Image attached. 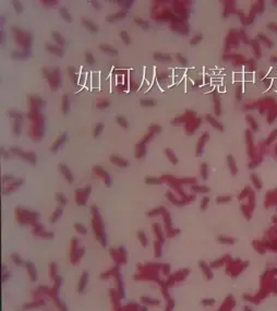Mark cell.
<instances>
[{
    "instance_id": "6da1fadb",
    "label": "cell",
    "mask_w": 277,
    "mask_h": 311,
    "mask_svg": "<svg viewBox=\"0 0 277 311\" xmlns=\"http://www.w3.org/2000/svg\"><path fill=\"white\" fill-rule=\"evenodd\" d=\"M13 32H14V38L17 40V42L22 45L24 48H29L31 46V42H32V36L29 33H24L22 31H20L19 29H14L13 27Z\"/></svg>"
},
{
    "instance_id": "7a4b0ae2",
    "label": "cell",
    "mask_w": 277,
    "mask_h": 311,
    "mask_svg": "<svg viewBox=\"0 0 277 311\" xmlns=\"http://www.w3.org/2000/svg\"><path fill=\"white\" fill-rule=\"evenodd\" d=\"M45 49H46L48 52H52V54L56 55V56H59V57H62V56H64V50H62L59 46H56V45H52V44L47 43L46 45H45Z\"/></svg>"
},
{
    "instance_id": "3957f363",
    "label": "cell",
    "mask_w": 277,
    "mask_h": 311,
    "mask_svg": "<svg viewBox=\"0 0 277 311\" xmlns=\"http://www.w3.org/2000/svg\"><path fill=\"white\" fill-rule=\"evenodd\" d=\"M99 49L103 52H105V54L109 55V56H114V57L118 56V50L116 48H114L112 46L107 45V44H100L99 45Z\"/></svg>"
},
{
    "instance_id": "277c9868",
    "label": "cell",
    "mask_w": 277,
    "mask_h": 311,
    "mask_svg": "<svg viewBox=\"0 0 277 311\" xmlns=\"http://www.w3.org/2000/svg\"><path fill=\"white\" fill-rule=\"evenodd\" d=\"M109 161L111 162V163H114L115 165H117V166H119V167H127L128 165H129V162H128L127 160L120 157V156H116V155L110 156Z\"/></svg>"
},
{
    "instance_id": "5b68a950",
    "label": "cell",
    "mask_w": 277,
    "mask_h": 311,
    "mask_svg": "<svg viewBox=\"0 0 277 311\" xmlns=\"http://www.w3.org/2000/svg\"><path fill=\"white\" fill-rule=\"evenodd\" d=\"M127 15V12L126 11H119L115 13V14H109L106 17V21L107 22H115V21H118V20H121L123 17Z\"/></svg>"
},
{
    "instance_id": "8992f818",
    "label": "cell",
    "mask_w": 277,
    "mask_h": 311,
    "mask_svg": "<svg viewBox=\"0 0 277 311\" xmlns=\"http://www.w3.org/2000/svg\"><path fill=\"white\" fill-rule=\"evenodd\" d=\"M82 24H83L91 33H97L98 32L97 25L94 23V22H92V21L87 20V19H82Z\"/></svg>"
},
{
    "instance_id": "52a82bcc",
    "label": "cell",
    "mask_w": 277,
    "mask_h": 311,
    "mask_svg": "<svg viewBox=\"0 0 277 311\" xmlns=\"http://www.w3.org/2000/svg\"><path fill=\"white\" fill-rule=\"evenodd\" d=\"M59 168H60L61 173L64 174V178L67 179V180L69 181L70 184H71V182H73L74 178H73V176H72V174H71V172H70L69 168L67 167L66 165H64V164H60V165H59Z\"/></svg>"
},
{
    "instance_id": "ba28073f",
    "label": "cell",
    "mask_w": 277,
    "mask_h": 311,
    "mask_svg": "<svg viewBox=\"0 0 277 311\" xmlns=\"http://www.w3.org/2000/svg\"><path fill=\"white\" fill-rule=\"evenodd\" d=\"M66 138H67V135H66V134L64 133V134H62L61 137H59V138H58L57 140L55 141V143L52 144V146L50 147V151H52V153H56V152H57V151L59 150V147L61 146V144H62V143L64 142V141H66Z\"/></svg>"
},
{
    "instance_id": "9c48e42d",
    "label": "cell",
    "mask_w": 277,
    "mask_h": 311,
    "mask_svg": "<svg viewBox=\"0 0 277 311\" xmlns=\"http://www.w3.org/2000/svg\"><path fill=\"white\" fill-rule=\"evenodd\" d=\"M207 140H208V133H204L202 137H201V139L199 140V142H197V151H196V154H197V155L202 153L203 146H204V144H205V142H206Z\"/></svg>"
},
{
    "instance_id": "30bf717a",
    "label": "cell",
    "mask_w": 277,
    "mask_h": 311,
    "mask_svg": "<svg viewBox=\"0 0 277 311\" xmlns=\"http://www.w3.org/2000/svg\"><path fill=\"white\" fill-rule=\"evenodd\" d=\"M59 13H60L61 17L64 19L66 22H69V23H71V22H72V17H71V14L69 13V11H68V9H67V8H64V7L60 8Z\"/></svg>"
},
{
    "instance_id": "8fae6325",
    "label": "cell",
    "mask_w": 277,
    "mask_h": 311,
    "mask_svg": "<svg viewBox=\"0 0 277 311\" xmlns=\"http://www.w3.org/2000/svg\"><path fill=\"white\" fill-rule=\"evenodd\" d=\"M22 158H24L25 161H27L29 163V164H32L33 166H34L35 164H36V155H35V153H33V152H29V153H23V155L21 156Z\"/></svg>"
},
{
    "instance_id": "7c38bea8",
    "label": "cell",
    "mask_w": 277,
    "mask_h": 311,
    "mask_svg": "<svg viewBox=\"0 0 277 311\" xmlns=\"http://www.w3.org/2000/svg\"><path fill=\"white\" fill-rule=\"evenodd\" d=\"M29 50H23V52H13L11 55L12 59H25L26 57H29Z\"/></svg>"
},
{
    "instance_id": "4fadbf2b",
    "label": "cell",
    "mask_w": 277,
    "mask_h": 311,
    "mask_svg": "<svg viewBox=\"0 0 277 311\" xmlns=\"http://www.w3.org/2000/svg\"><path fill=\"white\" fill-rule=\"evenodd\" d=\"M52 38L56 40V43H57L59 46L62 47L66 45V40L62 37V35L60 34V33H58V32H52Z\"/></svg>"
},
{
    "instance_id": "5bb4252c",
    "label": "cell",
    "mask_w": 277,
    "mask_h": 311,
    "mask_svg": "<svg viewBox=\"0 0 277 311\" xmlns=\"http://www.w3.org/2000/svg\"><path fill=\"white\" fill-rule=\"evenodd\" d=\"M86 283H87V273H83L81 279H80V283H79V293H83V290L85 289V286H86Z\"/></svg>"
},
{
    "instance_id": "9a60e30c",
    "label": "cell",
    "mask_w": 277,
    "mask_h": 311,
    "mask_svg": "<svg viewBox=\"0 0 277 311\" xmlns=\"http://www.w3.org/2000/svg\"><path fill=\"white\" fill-rule=\"evenodd\" d=\"M117 3L121 7V8H123V9L128 10V9H130V8L133 6L134 1H133V0H118V1H117Z\"/></svg>"
},
{
    "instance_id": "2e32d148",
    "label": "cell",
    "mask_w": 277,
    "mask_h": 311,
    "mask_svg": "<svg viewBox=\"0 0 277 311\" xmlns=\"http://www.w3.org/2000/svg\"><path fill=\"white\" fill-rule=\"evenodd\" d=\"M206 119H207V121L211 123V125H212V126H213L214 128H217L219 131H223V129H224V128H223V126L220 125L218 121L215 120V119H214L211 115H206Z\"/></svg>"
},
{
    "instance_id": "e0dca14e",
    "label": "cell",
    "mask_w": 277,
    "mask_h": 311,
    "mask_svg": "<svg viewBox=\"0 0 277 311\" xmlns=\"http://www.w3.org/2000/svg\"><path fill=\"white\" fill-rule=\"evenodd\" d=\"M227 161H228V164H229V168H230L231 174H232V175H236L237 172H238V169H237L235 160L232 158V156H231V155H228V157H227Z\"/></svg>"
},
{
    "instance_id": "ac0fdd59",
    "label": "cell",
    "mask_w": 277,
    "mask_h": 311,
    "mask_svg": "<svg viewBox=\"0 0 277 311\" xmlns=\"http://www.w3.org/2000/svg\"><path fill=\"white\" fill-rule=\"evenodd\" d=\"M134 22L138 24L140 27H142L143 29H147L150 27L149 22L145 21V20H143V19H141V17H134Z\"/></svg>"
},
{
    "instance_id": "d6986e66",
    "label": "cell",
    "mask_w": 277,
    "mask_h": 311,
    "mask_svg": "<svg viewBox=\"0 0 277 311\" xmlns=\"http://www.w3.org/2000/svg\"><path fill=\"white\" fill-rule=\"evenodd\" d=\"M61 214H62V207H57V210L52 213V217H50V223H56L58 219H60Z\"/></svg>"
},
{
    "instance_id": "ffe728a7",
    "label": "cell",
    "mask_w": 277,
    "mask_h": 311,
    "mask_svg": "<svg viewBox=\"0 0 277 311\" xmlns=\"http://www.w3.org/2000/svg\"><path fill=\"white\" fill-rule=\"evenodd\" d=\"M256 38L260 40V42H263V43L265 44L266 46L273 47V45H274V44L272 43V40H268V38H267V37H266V36H265L264 34H263V33H259V34H258V37H256Z\"/></svg>"
},
{
    "instance_id": "44dd1931",
    "label": "cell",
    "mask_w": 277,
    "mask_h": 311,
    "mask_svg": "<svg viewBox=\"0 0 277 311\" xmlns=\"http://www.w3.org/2000/svg\"><path fill=\"white\" fill-rule=\"evenodd\" d=\"M153 58L155 59V60H164V61H168V60H170V56L169 55H166V54H162V52H155L154 55H153Z\"/></svg>"
},
{
    "instance_id": "7402d4cb",
    "label": "cell",
    "mask_w": 277,
    "mask_h": 311,
    "mask_svg": "<svg viewBox=\"0 0 277 311\" xmlns=\"http://www.w3.org/2000/svg\"><path fill=\"white\" fill-rule=\"evenodd\" d=\"M140 104L142 107H154L156 106V102L153 99H141Z\"/></svg>"
},
{
    "instance_id": "603a6c76",
    "label": "cell",
    "mask_w": 277,
    "mask_h": 311,
    "mask_svg": "<svg viewBox=\"0 0 277 311\" xmlns=\"http://www.w3.org/2000/svg\"><path fill=\"white\" fill-rule=\"evenodd\" d=\"M116 121H117V123H118L120 127L124 128V129H127L128 128V121L124 117H122V116H117V117H116Z\"/></svg>"
},
{
    "instance_id": "cb8c5ba5",
    "label": "cell",
    "mask_w": 277,
    "mask_h": 311,
    "mask_svg": "<svg viewBox=\"0 0 277 311\" xmlns=\"http://www.w3.org/2000/svg\"><path fill=\"white\" fill-rule=\"evenodd\" d=\"M25 265L29 267V274H31V279L34 282L35 279H36V272H35V267H34V265L32 264L31 262H26L25 263Z\"/></svg>"
},
{
    "instance_id": "d4e9b609",
    "label": "cell",
    "mask_w": 277,
    "mask_h": 311,
    "mask_svg": "<svg viewBox=\"0 0 277 311\" xmlns=\"http://www.w3.org/2000/svg\"><path fill=\"white\" fill-rule=\"evenodd\" d=\"M62 111H64V115H67L69 111V99H68L67 95H64V97H62Z\"/></svg>"
},
{
    "instance_id": "484cf974",
    "label": "cell",
    "mask_w": 277,
    "mask_h": 311,
    "mask_svg": "<svg viewBox=\"0 0 277 311\" xmlns=\"http://www.w3.org/2000/svg\"><path fill=\"white\" fill-rule=\"evenodd\" d=\"M11 259H12V261H13L17 265H19V266H23V265H25V262H24L23 260L21 259L17 254H15V253L11 254Z\"/></svg>"
},
{
    "instance_id": "4316f807",
    "label": "cell",
    "mask_w": 277,
    "mask_h": 311,
    "mask_svg": "<svg viewBox=\"0 0 277 311\" xmlns=\"http://www.w3.org/2000/svg\"><path fill=\"white\" fill-rule=\"evenodd\" d=\"M103 129H104V125L103 123H97L96 125V127H95V129H94V132H93V135H94V138H97V137H99V134L103 132Z\"/></svg>"
},
{
    "instance_id": "83f0119b",
    "label": "cell",
    "mask_w": 277,
    "mask_h": 311,
    "mask_svg": "<svg viewBox=\"0 0 277 311\" xmlns=\"http://www.w3.org/2000/svg\"><path fill=\"white\" fill-rule=\"evenodd\" d=\"M144 153H145L144 143L142 142L141 144L136 145V157H138V158H141L142 156L144 155Z\"/></svg>"
},
{
    "instance_id": "f1b7e54d",
    "label": "cell",
    "mask_w": 277,
    "mask_h": 311,
    "mask_svg": "<svg viewBox=\"0 0 277 311\" xmlns=\"http://www.w3.org/2000/svg\"><path fill=\"white\" fill-rule=\"evenodd\" d=\"M251 45H252V47H253L254 52L256 54V57H261L260 45H259V43H258V40H252V42H251Z\"/></svg>"
},
{
    "instance_id": "f546056e",
    "label": "cell",
    "mask_w": 277,
    "mask_h": 311,
    "mask_svg": "<svg viewBox=\"0 0 277 311\" xmlns=\"http://www.w3.org/2000/svg\"><path fill=\"white\" fill-rule=\"evenodd\" d=\"M165 152H166V154L168 155V158L170 160V162H171L173 164H177V163H178V160H177V157L175 156V153H173V152H171V150H169V149H166V150H165Z\"/></svg>"
},
{
    "instance_id": "4dcf8cb0",
    "label": "cell",
    "mask_w": 277,
    "mask_h": 311,
    "mask_svg": "<svg viewBox=\"0 0 277 311\" xmlns=\"http://www.w3.org/2000/svg\"><path fill=\"white\" fill-rule=\"evenodd\" d=\"M145 184H161L162 180L158 178H154V177H147L145 178Z\"/></svg>"
},
{
    "instance_id": "1f68e13d",
    "label": "cell",
    "mask_w": 277,
    "mask_h": 311,
    "mask_svg": "<svg viewBox=\"0 0 277 311\" xmlns=\"http://www.w3.org/2000/svg\"><path fill=\"white\" fill-rule=\"evenodd\" d=\"M120 37H121L122 42H123L126 45H129V44L131 43V40H130V37H129V34H128L126 31H121V32H120Z\"/></svg>"
},
{
    "instance_id": "d6a6232c",
    "label": "cell",
    "mask_w": 277,
    "mask_h": 311,
    "mask_svg": "<svg viewBox=\"0 0 277 311\" xmlns=\"http://www.w3.org/2000/svg\"><path fill=\"white\" fill-rule=\"evenodd\" d=\"M74 228L75 231H78V233H80V234H82V235H85L87 233V229L85 228V226H83L82 224H79V223L74 224Z\"/></svg>"
},
{
    "instance_id": "836d02e7",
    "label": "cell",
    "mask_w": 277,
    "mask_h": 311,
    "mask_svg": "<svg viewBox=\"0 0 277 311\" xmlns=\"http://www.w3.org/2000/svg\"><path fill=\"white\" fill-rule=\"evenodd\" d=\"M85 60H86V62L88 66H93V64H95V59H94V56H93L92 54L90 52H85Z\"/></svg>"
},
{
    "instance_id": "e575fe53",
    "label": "cell",
    "mask_w": 277,
    "mask_h": 311,
    "mask_svg": "<svg viewBox=\"0 0 277 311\" xmlns=\"http://www.w3.org/2000/svg\"><path fill=\"white\" fill-rule=\"evenodd\" d=\"M202 40H203V35L202 34H196L193 38H191L190 45L194 46V45H196V44H199V43H200Z\"/></svg>"
},
{
    "instance_id": "d590c367",
    "label": "cell",
    "mask_w": 277,
    "mask_h": 311,
    "mask_svg": "<svg viewBox=\"0 0 277 311\" xmlns=\"http://www.w3.org/2000/svg\"><path fill=\"white\" fill-rule=\"evenodd\" d=\"M138 238L140 239L141 243L143 245V247H146V245H147L146 242H147V240H146V236H145V234L142 231H138Z\"/></svg>"
},
{
    "instance_id": "8d00e7d4",
    "label": "cell",
    "mask_w": 277,
    "mask_h": 311,
    "mask_svg": "<svg viewBox=\"0 0 277 311\" xmlns=\"http://www.w3.org/2000/svg\"><path fill=\"white\" fill-rule=\"evenodd\" d=\"M12 5L14 7V10L17 13H22L23 12V6L21 5L20 1H12Z\"/></svg>"
},
{
    "instance_id": "74e56055",
    "label": "cell",
    "mask_w": 277,
    "mask_h": 311,
    "mask_svg": "<svg viewBox=\"0 0 277 311\" xmlns=\"http://www.w3.org/2000/svg\"><path fill=\"white\" fill-rule=\"evenodd\" d=\"M201 173H202V178L203 180H206L207 179V164L206 163H203L202 166H201Z\"/></svg>"
},
{
    "instance_id": "f35d334b",
    "label": "cell",
    "mask_w": 277,
    "mask_h": 311,
    "mask_svg": "<svg viewBox=\"0 0 277 311\" xmlns=\"http://www.w3.org/2000/svg\"><path fill=\"white\" fill-rule=\"evenodd\" d=\"M13 133H14L15 135H20V133H21L20 119H17V120H15V123H14V126H13Z\"/></svg>"
},
{
    "instance_id": "ab89813d",
    "label": "cell",
    "mask_w": 277,
    "mask_h": 311,
    "mask_svg": "<svg viewBox=\"0 0 277 311\" xmlns=\"http://www.w3.org/2000/svg\"><path fill=\"white\" fill-rule=\"evenodd\" d=\"M56 199H57V201L59 202V203H61L62 205L67 204V199H66V196H64L62 193H60V192L56 193Z\"/></svg>"
},
{
    "instance_id": "60d3db41",
    "label": "cell",
    "mask_w": 277,
    "mask_h": 311,
    "mask_svg": "<svg viewBox=\"0 0 277 311\" xmlns=\"http://www.w3.org/2000/svg\"><path fill=\"white\" fill-rule=\"evenodd\" d=\"M192 190L196 191V192H208V191H209V188L202 187V186H193V187H192Z\"/></svg>"
},
{
    "instance_id": "b9f144b4",
    "label": "cell",
    "mask_w": 277,
    "mask_h": 311,
    "mask_svg": "<svg viewBox=\"0 0 277 311\" xmlns=\"http://www.w3.org/2000/svg\"><path fill=\"white\" fill-rule=\"evenodd\" d=\"M68 71H69L70 75H71V79H72V80H73V82H74V84H76V81H78V74L75 73L74 68L70 67V68H68Z\"/></svg>"
},
{
    "instance_id": "7bdbcfd3",
    "label": "cell",
    "mask_w": 277,
    "mask_h": 311,
    "mask_svg": "<svg viewBox=\"0 0 277 311\" xmlns=\"http://www.w3.org/2000/svg\"><path fill=\"white\" fill-rule=\"evenodd\" d=\"M141 300H142L143 302L151 304V305H158V304H159V301H158V300L151 299V298H149V297H142V298H141Z\"/></svg>"
},
{
    "instance_id": "ee69618b",
    "label": "cell",
    "mask_w": 277,
    "mask_h": 311,
    "mask_svg": "<svg viewBox=\"0 0 277 311\" xmlns=\"http://www.w3.org/2000/svg\"><path fill=\"white\" fill-rule=\"evenodd\" d=\"M218 240H219L220 242H223V243H234V239H230V238H227V237H223V236H219L218 238H217Z\"/></svg>"
},
{
    "instance_id": "f6af8a7d",
    "label": "cell",
    "mask_w": 277,
    "mask_h": 311,
    "mask_svg": "<svg viewBox=\"0 0 277 311\" xmlns=\"http://www.w3.org/2000/svg\"><path fill=\"white\" fill-rule=\"evenodd\" d=\"M231 200V196H218L216 199V202L217 203H227Z\"/></svg>"
},
{
    "instance_id": "bcb514c9",
    "label": "cell",
    "mask_w": 277,
    "mask_h": 311,
    "mask_svg": "<svg viewBox=\"0 0 277 311\" xmlns=\"http://www.w3.org/2000/svg\"><path fill=\"white\" fill-rule=\"evenodd\" d=\"M208 202H209V198L208 196H204L202 199V203H201V210L202 211H204L206 208V206L208 205Z\"/></svg>"
},
{
    "instance_id": "7dc6e473",
    "label": "cell",
    "mask_w": 277,
    "mask_h": 311,
    "mask_svg": "<svg viewBox=\"0 0 277 311\" xmlns=\"http://www.w3.org/2000/svg\"><path fill=\"white\" fill-rule=\"evenodd\" d=\"M176 57H177V59H178V61H179L180 64H182V66H187V64H188V61H187V59H185L181 54H177L176 55Z\"/></svg>"
},
{
    "instance_id": "c3c4849f",
    "label": "cell",
    "mask_w": 277,
    "mask_h": 311,
    "mask_svg": "<svg viewBox=\"0 0 277 311\" xmlns=\"http://www.w3.org/2000/svg\"><path fill=\"white\" fill-rule=\"evenodd\" d=\"M154 226V231H156V234H157V237L161 239L163 241V237H162V231H161V227H159V225L158 224H154L153 225Z\"/></svg>"
},
{
    "instance_id": "681fc988",
    "label": "cell",
    "mask_w": 277,
    "mask_h": 311,
    "mask_svg": "<svg viewBox=\"0 0 277 311\" xmlns=\"http://www.w3.org/2000/svg\"><path fill=\"white\" fill-rule=\"evenodd\" d=\"M10 151H11L12 153H14L15 155H19V156H20V157H21V156L23 155V153H24L23 151H22V150H20L19 147H11V149H10Z\"/></svg>"
},
{
    "instance_id": "f907efd6",
    "label": "cell",
    "mask_w": 277,
    "mask_h": 311,
    "mask_svg": "<svg viewBox=\"0 0 277 311\" xmlns=\"http://www.w3.org/2000/svg\"><path fill=\"white\" fill-rule=\"evenodd\" d=\"M150 130L152 133H158V132H161L162 128L159 127V126H156V125H152L150 127Z\"/></svg>"
},
{
    "instance_id": "816d5d0a",
    "label": "cell",
    "mask_w": 277,
    "mask_h": 311,
    "mask_svg": "<svg viewBox=\"0 0 277 311\" xmlns=\"http://www.w3.org/2000/svg\"><path fill=\"white\" fill-rule=\"evenodd\" d=\"M163 212H165V208H164V207H159L158 210H154V211H152V212H149L147 215H149V216H152V215H156V214L163 213Z\"/></svg>"
},
{
    "instance_id": "f5cc1de1",
    "label": "cell",
    "mask_w": 277,
    "mask_h": 311,
    "mask_svg": "<svg viewBox=\"0 0 277 311\" xmlns=\"http://www.w3.org/2000/svg\"><path fill=\"white\" fill-rule=\"evenodd\" d=\"M247 119L249 120V123H250V125H252V128H253L254 130H256V129H258V125L254 122L253 117H251V116H247Z\"/></svg>"
},
{
    "instance_id": "db71d44e",
    "label": "cell",
    "mask_w": 277,
    "mask_h": 311,
    "mask_svg": "<svg viewBox=\"0 0 277 311\" xmlns=\"http://www.w3.org/2000/svg\"><path fill=\"white\" fill-rule=\"evenodd\" d=\"M57 3H58V1H55V0H50V1H43V5H45L46 7L56 6Z\"/></svg>"
},
{
    "instance_id": "11a10c76",
    "label": "cell",
    "mask_w": 277,
    "mask_h": 311,
    "mask_svg": "<svg viewBox=\"0 0 277 311\" xmlns=\"http://www.w3.org/2000/svg\"><path fill=\"white\" fill-rule=\"evenodd\" d=\"M202 304L204 306H213L215 304V300L214 299H204L202 300Z\"/></svg>"
},
{
    "instance_id": "9f6ffc18",
    "label": "cell",
    "mask_w": 277,
    "mask_h": 311,
    "mask_svg": "<svg viewBox=\"0 0 277 311\" xmlns=\"http://www.w3.org/2000/svg\"><path fill=\"white\" fill-rule=\"evenodd\" d=\"M267 29H271V31H273V32H275V33H277V24L268 23V24H267Z\"/></svg>"
},
{
    "instance_id": "6f0895ef",
    "label": "cell",
    "mask_w": 277,
    "mask_h": 311,
    "mask_svg": "<svg viewBox=\"0 0 277 311\" xmlns=\"http://www.w3.org/2000/svg\"><path fill=\"white\" fill-rule=\"evenodd\" d=\"M251 178H252V179H253V180H254V184L256 186V188H258V189H261V187H262V184H261V182H260V181H259V179L256 178V176H254V175H252V177H251Z\"/></svg>"
},
{
    "instance_id": "680465c9",
    "label": "cell",
    "mask_w": 277,
    "mask_h": 311,
    "mask_svg": "<svg viewBox=\"0 0 277 311\" xmlns=\"http://www.w3.org/2000/svg\"><path fill=\"white\" fill-rule=\"evenodd\" d=\"M154 248L156 249V257H159L161 255V248H159V243L157 241L154 242Z\"/></svg>"
},
{
    "instance_id": "91938a15",
    "label": "cell",
    "mask_w": 277,
    "mask_h": 311,
    "mask_svg": "<svg viewBox=\"0 0 277 311\" xmlns=\"http://www.w3.org/2000/svg\"><path fill=\"white\" fill-rule=\"evenodd\" d=\"M12 179H14V177L12 175H6V176L2 177V181L6 182V181H9V180H12Z\"/></svg>"
},
{
    "instance_id": "94428289",
    "label": "cell",
    "mask_w": 277,
    "mask_h": 311,
    "mask_svg": "<svg viewBox=\"0 0 277 311\" xmlns=\"http://www.w3.org/2000/svg\"><path fill=\"white\" fill-rule=\"evenodd\" d=\"M109 106V102L108 101H104L103 103H102V105H98V108H106V107H108Z\"/></svg>"
},
{
    "instance_id": "6125c7cd",
    "label": "cell",
    "mask_w": 277,
    "mask_h": 311,
    "mask_svg": "<svg viewBox=\"0 0 277 311\" xmlns=\"http://www.w3.org/2000/svg\"><path fill=\"white\" fill-rule=\"evenodd\" d=\"M90 3L92 5L93 7H95V9H100V3L98 1H90Z\"/></svg>"
},
{
    "instance_id": "be15d7a7",
    "label": "cell",
    "mask_w": 277,
    "mask_h": 311,
    "mask_svg": "<svg viewBox=\"0 0 277 311\" xmlns=\"http://www.w3.org/2000/svg\"><path fill=\"white\" fill-rule=\"evenodd\" d=\"M165 221H166V224H167V228H170V219H169V214H166L165 216Z\"/></svg>"
},
{
    "instance_id": "e7e4bbea",
    "label": "cell",
    "mask_w": 277,
    "mask_h": 311,
    "mask_svg": "<svg viewBox=\"0 0 277 311\" xmlns=\"http://www.w3.org/2000/svg\"><path fill=\"white\" fill-rule=\"evenodd\" d=\"M1 153H2V155H3L5 158H9V156H8L9 154H8V152L5 151V149H1Z\"/></svg>"
},
{
    "instance_id": "03108f58",
    "label": "cell",
    "mask_w": 277,
    "mask_h": 311,
    "mask_svg": "<svg viewBox=\"0 0 277 311\" xmlns=\"http://www.w3.org/2000/svg\"><path fill=\"white\" fill-rule=\"evenodd\" d=\"M272 60H273V61H277V57H273L272 58Z\"/></svg>"
}]
</instances>
